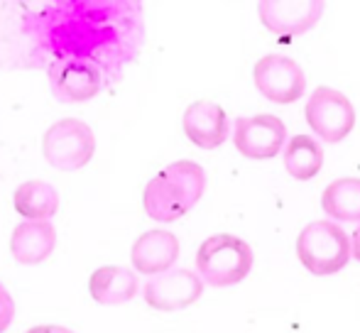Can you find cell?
<instances>
[{
	"label": "cell",
	"mask_w": 360,
	"mask_h": 333,
	"mask_svg": "<svg viewBox=\"0 0 360 333\" xmlns=\"http://www.w3.org/2000/svg\"><path fill=\"white\" fill-rule=\"evenodd\" d=\"M138 277L128 267H115L105 265L91 275L89 280V292L94 296V301L103 306H120L125 301H130L138 294Z\"/></svg>",
	"instance_id": "cell-13"
},
{
	"label": "cell",
	"mask_w": 360,
	"mask_h": 333,
	"mask_svg": "<svg viewBox=\"0 0 360 333\" xmlns=\"http://www.w3.org/2000/svg\"><path fill=\"white\" fill-rule=\"evenodd\" d=\"M13 204L15 211L27 221H47L59 211V194L47 181L32 179L15 189Z\"/></svg>",
	"instance_id": "cell-15"
},
{
	"label": "cell",
	"mask_w": 360,
	"mask_h": 333,
	"mask_svg": "<svg viewBox=\"0 0 360 333\" xmlns=\"http://www.w3.org/2000/svg\"><path fill=\"white\" fill-rule=\"evenodd\" d=\"M27 333H74L72 329H67V326H52V324H44V326H34V329H30Z\"/></svg>",
	"instance_id": "cell-19"
},
{
	"label": "cell",
	"mask_w": 360,
	"mask_h": 333,
	"mask_svg": "<svg viewBox=\"0 0 360 333\" xmlns=\"http://www.w3.org/2000/svg\"><path fill=\"white\" fill-rule=\"evenodd\" d=\"M184 133L196 148L201 150H216L226 143L228 133V115L221 105L211 103V100H196L184 110Z\"/></svg>",
	"instance_id": "cell-10"
},
{
	"label": "cell",
	"mask_w": 360,
	"mask_h": 333,
	"mask_svg": "<svg viewBox=\"0 0 360 333\" xmlns=\"http://www.w3.org/2000/svg\"><path fill=\"white\" fill-rule=\"evenodd\" d=\"M250 245L236 235L218 233L201 243L196 252V270L199 277L211 287H233L248 277L252 267Z\"/></svg>",
	"instance_id": "cell-2"
},
{
	"label": "cell",
	"mask_w": 360,
	"mask_h": 333,
	"mask_svg": "<svg viewBox=\"0 0 360 333\" xmlns=\"http://www.w3.org/2000/svg\"><path fill=\"white\" fill-rule=\"evenodd\" d=\"M206 189V174L191 159H179L155 174L145 186L143 204L145 214L152 221L160 223H172L186 216Z\"/></svg>",
	"instance_id": "cell-1"
},
{
	"label": "cell",
	"mask_w": 360,
	"mask_h": 333,
	"mask_svg": "<svg viewBox=\"0 0 360 333\" xmlns=\"http://www.w3.org/2000/svg\"><path fill=\"white\" fill-rule=\"evenodd\" d=\"M307 123L321 140L341 143L356 128V110L341 91L319 86L307 103Z\"/></svg>",
	"instance_id": "cell-5"
},
{
	"label": "cell",
	"mask_w": 360,
	"mask_h": 333,
	"mask_svg": "<svg viewBox=\"0 0 360 333\" xmlns=\"http://www.w3.org/2000/svg\"><path fill=\"white\" fill-rule=\"evenodd\" d=\"M44 159L62 171L84 169L94 159L96 135L84 120L62 118L44 133L42 140Z\"/></svg>",
	"instance_id": "cell-4"
},
{
	"label": "cell",
	"mask_w": 360,
	"mask_h": 333,
	"mask_svg": "<svg viewBox=\"0 0 360 333\" xmlns=\"http://www.w3.org/2000/svg\"><path fill=\"white\" fill-rule=\"evenodd\" d=\"M321 206L331 218L343 223L360 221V179L346 176V179L331 181L321 196Z\"/></svg>",
	"instance_id": "cell-16"
},
{
	"label": "cell",
	"mask_w": 360,
	"mask_h": 333,
	"mask_svg": "<svg viewBox=\"0 0 360 333\" xmlns=\"http://www.w3.org/2000/svg\"><path fill=\"white\" fill-rule=\"evenodd\" d=\"M13 319H15V299L10 296V292L0 285V333L8 331Z\"/></svg>",
	"instance_id": "cell-18"
},
{
	"label": "cell",
	"mask_w": 360,
	"mask_h": 333,
	"mask_svg": "<svg viewBox=\"0 0 360 333\" xmlns=\"http://www.w3.org/2000/svg\"><path fill=\"white\" fill-rule=\"evenodd\" d=\"M287 140V128L277 115L262 113L250 118H238L233 125L236 150L248 159H270L280 155Z\"/></svg>",
	"instance_id": "cell-7"
},
{
	"label": "cell",
	"mask_w": 360,
	"mask_h": 333,
	"mask_svg": "<svg viewBox=\"0 0 360 333\" xmlns=\"http://www.w3.org/2000/svg\"><path fill=\"white\" fill-rule=\"evenodd\" d=\"M260 20L270 32L282 37L304 34L321 20L323 3L319 0H262L257 5Z\"/></svg>",
	"instance_id": "cell-9"
},
{
	"label": "cell",
	"mask_w": 360,
	"mask_h": 333,
	"mask_svg": "<svg viewBox=\"0 0 360 333\" xmlns=\"http://www.w3.org/2000/svg\"><path fill=\"white\" fill-rule=\"evenodd\" d=\"M145 301L157 311H179L191 306L204 292V280L191 270H169L145 285Z\"/></svg>",
	"instance_id": "cell-8"
},
{
	"label": "cell",
	"mask_w": 360,
	"mask_h": 333,
	"mask_svg": "<svg viewBox=\"0 0 360 333\" xmlns=\"http://www.w3.org/2000/svg\"><path fill=\"white\" fill-rule=\"evenodd\" d=\"M52 86L59 100L81 103L98 93L101 77L94 67H86L81 62H67L57 72H52Z\"/></svg>",
	"instance_id": "cell-14"
},
{
	"label": "cell",
	"mask_w": 360,
	"mask_h": 333,
	"mask_svg": "<svg viewBox=\"0 0 360 333\" xmlns=\"http://www.w3.org/2000/svg\"><path fill=\"white\" fill-rule=\"evenodd\" d=\"M179 257V240L169 230H147L133 243L130 260L140 275H165Z\"/></svg>",
	"instance_id": "cell-11"
},
{
	"label": "cell",
	"mask_w": 360,
	"mask_h": 333,
	"mask_svg": "<svg viewBox=\"0 0 360 333\" xmlns=\"http://www.w3.org/2000/svg\"><path fill=\"white\" fill-rule=\"evenodd\" d=\"M57 230L49 221H25L10 235V252L20 265H39L54 252Z\"/></svg>",
	"instance_id": "cell-12"
},
{
	"label": "cell",
	"mask_w": 360,
	"mask_h": 333,
	"mask_svg": "<svg viewBox=\"0 0 360 333\" xmlns=\"http://www.w3.org/2000/svg\"><path fill=\"white\" fill-rule=\"evenodd\" d=\"M255 86L272 103H294L307 89V77L294 59L282 54H267L252 69Z\"/></svg>",
	"instance_id": "cell-6"
},
{
	"label": "cell",
	"mask_w": 360,
	"mask_h": 333,
	"mask_svg": "<svg viewBox=\"0 0 360 333\" xmlns=\"http://www.w3.org/2000/svg\"><path fill=\"white\" fill-rule=\"evenodd\" d=\"M351 250H353V257L360 262V226L356 228V233H353V238H351Z\"/></svg>",
	"instance_id": "cell-20"
},
{
	"label": "cell",
	"mask_w": 360,
	"mask_h": 333,
	"mask_svg": "<svg viewBox=\"0 0 360 333\" xmlns=\"http://www.w3.org/2000/svg\"><path fill=\"white\" fill-rule=\"evenodd\" d=\"M323 164V150L309 135H297L285 148V169L294 179L307 181L319 174Z\"/></svg>",
	"instance_id": "cell-17"
},
{
	"label": "cell",
	"mask_w": 360,
	"mask_h": 333,
	"mask_svg": "<svg viewBox=\"0 0 360 333\" xmlns=\"http://www.w3.org/2000/svg\"><path fill=\"white\" fill-rule=\"evenodd\" d=\"M297 255L299 262L307 267L311 275H333L348 265L353 250L351 240L331 221H314L299 233L297 238Z\"/></svg>",
	"instance_id": "cell-3"
}]
</instances>
